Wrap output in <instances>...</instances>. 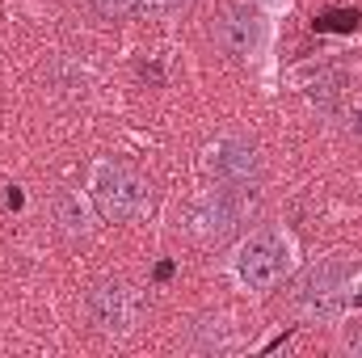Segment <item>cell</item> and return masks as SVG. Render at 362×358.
<instances>
[{
    "label": "cell",
    "mask_w": 362,
    "mask_h": 358,
    "mask_svg": "<svg viewBox=\"0 0 362 358\" xmlns=\"http://www.w3.org/2000/svg\"><path fill=\"white\" fill-rule=\"evenodd\" d=\"M148 8H156V13H169V8H177L181 0H144Z\"/></svg>",
    "instance_id": "cell-12"
},
{
    "label": "cell",
    "mask_w": 362,
    "mask_h": 358,
    "mask_svg": "<svg viewBox=\"0 0 362 358\" xmlns=\"http://www.w3.org/2000/svg\"><path fill=\"white\" fill-rule=\"evenodd\" d=\"M55 215L68 232H89V211L76 194H55Z\"/></svg>",
    "instance_id": "cell-8"
},
{
    "label": "cell",
    "mask_w": 362,
    "mask_h": 358,
    "mask_svg": "<svg viewBox=\"0 0 362 358\" xmlns=\"http://www.w3.org/2000/svg\"><path fill=\"white\" fill-rule=\"evenodd\" d=\"M93 13H101V17H122L127 8H131V0H89Z\"/></svg>",
    "instance_id": "cell-10"
},
{
    "label": "cell",
    "mask_w": 362,
    "mask_h": 358,
    "mask_svg": "<svg viewBox=\"0 0 362 358\" xmlns=\"http://www.w3.org/2000/svg\"><path fill=\"white\" fill-rule=\"evenodd\" d=\"M89 198L101 219L127 224L148 207V181L139 173H131L127 165H118V161H97L89 178Z\"/></svg>",
    "instance_id": "cell-1"
},
{
    "label": "cell",
    "mask_w": 362,
    "mask_h": 358,
    "mask_svg": "<svg viewBox=\"0 0 362 358\" xmlns=\"http://www.w3.org/2000/svg\"><path fill=\"white\" fill-rule=\"evenodd\" d=\"M266 38H270V21H266V13L253 0H232L219 13V21H215V42L228 55H236V59L257 55L266 47Z\"/></svg>",
    "instance_id": "cell-4"
},
{
    "label": "cell",
    "mask_w": 362,
    "mask_h": 358,
    "mask_svg": "<svg viewBox=\"0 0 362 358\" xmlns=\"http://www.w3.org/2000/svg\"><path fill=\"white\" fill-rule=\"evenodd\" d=\"M295 299H299V312L312 316V321H341L346 308H350V274L337 262L308 270Z\"/></svg>",
    "instance_id": "cell-3"
},
{
    "label": "cell",
    "mask_w": 362,
    "mask_h": 358,
    "mask_svg": "<svg viewBox=\"0 0 362 358\" xmlns=\"http://www.w3.org/2000/svg\"><path fill=\"white\" fill-rule=\"evenodd\" d=\"M286 270H291V241H286L278 228L253 232V236L236 249V258H232L236 282L249 287V291H274Z\"/></svg>",
    "instance_id": "cell-2"
},
{
    "label": "cell",
    "mask_w": 362,
    "mask_h": 358,
    "mask_svg": "<svg viewBox=\"0 0 362 358\" xmlns=\"http://www.w3.org/2000/svg\"><path fill=\"white\" fill-rule=\"evenodd\" d=\"M316 25H320V30H341V34H350V30L358 25V8H333V13H325Z\"/></svg>",
    "instance_id": "cell-9"
},
{
    "label": "cell",
    "mask_w": 362,
    "mask_h": 358,
    "mask_svg": "<svg viewBox=\"0 0 362 358\" xmlns=\"http://www.w3.org/2000/svg\"><path fill=\"white\" fill-rule=\"evenodd\" d=\"M346 350H350V354H362V329H354V333L346 337Z\"/></svg>",
    "instance_id": "cell-11"
},
{
    "label": "cell",
    "mask_w": 362,
    "mask_h": 358,
    "mask_svg": "<svg viewBox=\"0 0 362 358\" xmlns=\"http://www.w3.org/2000/svg\"><path fill=\"white\" fill-rule=\"evenodd\" d=\"M240 219H245V190H240V185H223V190H215V198L202 207V224H206L202 232L215 236V241L228 236Z\"/></svg>",
    "instance_id": "cell-6"
},
{
    "label": "cell",
    "mask_w": 362,
    "mask_h": 358,
    "mask_svg": "<svg viewBox=\"0 0 362 358\" xmlns=\"http://www.w3.org/2000/svg\"><path fill=\"white\" fill-rule=\"evenodd\" d=\"M215 173L228 181V185H245V181L257 173V152H253V144H245V139L219 144V152H215Z\"/></svg>",
    "instance_id": "cell-7"
},
{
    "label": "cell",
    "mask_w": 362,
    "mask_h": 358,
    "mask_svg": "<svg viewBox=\"0 0 362 358\" xmlns=\"http://www.w3.org/2000/svg\"><path fill=\"white\" fill-rule=\"evenodd\" d=\"M89 321L110 333V337H122L135 321V304H131V291L122 282H97L89 291Z\"/></svg>",
    "instance_id": "cell-5"
}]
</instances>
